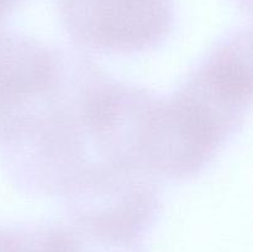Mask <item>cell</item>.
Here are the masks:
<instances>
[{
	"mask_svg": "<svg viewBox=\"0 0 253 252\" xmlns=\"http://www.w3.org/2000/svg\"><path fill=\"white\" fill-rule=\"evenodd\" d=\"M251 35L240 31L204 57L169 98H153L141 135V165L153 177L202 172L251 105Z\"/></svg>",
	"mask_w": 253,
	"mask_h": 252,
	"instance_id": "1",
	"label": "cell"
},
{
	"mask_svg": "<svg viewBox=\"0 0 253 252\" xmlns=\"http://www.w3.org/2000/svg\"><path fill=\"white\" fill-rule=\"evenodd\" d=\"M153 175L120 166L84 170L62 192L77 234L118 247H135L157 214Z\"/></svg>",
	"mask_w": 253,
	"mask_h": 252,
	"instance_id": "2",
	"label": "cell"
},
{
	"mask_svg": "<svg viewBox=\"0 0 253 252\" xmlns=\"http://www.w3.org/2000/svg\"><path fill=\"white\" fill-rule=\"evenodd\" d=\"M72 57L31 37L0 32V146L54 103L66 84Z\"/></svg>",
	"mask_w": 253,
	"mask_h": 252,
	"instance_id": "3",
	"label": "cell"
},
{
	"mask_svg": "<svg viewBox=\"0 0 253 252\" xmlns=\"http://www.w3.org/2000/svg\"><path fill=\"white\" fill-rule=\"evenodd\" d=\"M59 11L76 44L101 53L153 48L173 24L172 0H59Z\"/></svg>",
	"mask_w": 253,
	"mask_h": 252,
	"instance_id": "4",
	"label": "cell"
},
{
	"mask_svg": "<svg viewBox=\"0 0 253 252\" xmlns=\"http://www.w3.org/2000/svg\"><path fill=\"white\" fill-rule=\"evenodd\" d=\"M0 252H79V241L59 225H24L1 230Z\"/></svg>",
	"mask_w": 253,
	"mask_h": 252,
	"instance_id": "5",
	"label": "cell"
},
{
	"mask_svg": "<svg viewBox=\"0 0 253 252\" xmlns=\"http://www.w3.org/2000/svg\"><path fill=\"white\" fill-rule=\"evenodd\" d=\"M21 0H0V27H1L2 22L5 21L10 12L14 10Z\"/></svg>",
	"mask_w": 253,
	"mask_h": 252,
	"instance_id": "6",
	"label": "cell"
},
{
	"mask_svg": "<svg viewBox=\"0 0 253 252\" xmlns=\"http://www.w3.org/2000/svg\"><path fill=\"white\" fill-rule=\"evenodd\" d=\"M0 242H1V229H0Z\"/></svg>",
	"mask_w": 253,
	"mask_h": 252,
	"instance_id": "7",
	"label": "cell"
}]
</instances>
